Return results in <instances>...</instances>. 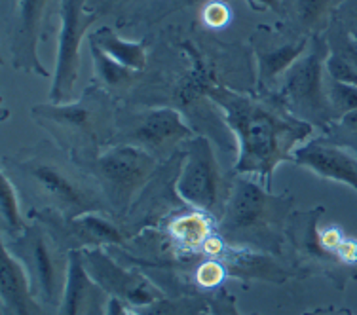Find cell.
<instances>
[{
	"instance_id": "6da1fadb",
	"label": "cell",
	"mask_w": 357,
	"mask_h": 315,
	"mask_svg": "<svg viewBox=\"0 0 357 315\" xmlns=\"http://www.w3.org/2000/svg\"><path fill=\"white\" fill-rule=\"evenodd\" d=\"M204 95L222 112L238 143L234 173L270 188L274 171L293 162L295 151L316 128L298 120L274 95H249L222 84H207Z\"/></svg>"
},
{
	"instance_id": "7a4b0ae2",
	"label": "cell",
	"mask_w": 357,
	"mask_h": 315,
	"mask_svg": "<svg viewBox=\"0 0 357 315\" xmlns=\"http://www.w3.org/2000/svg\"><path fill=\"white\" fill-rule=\"evenodd\" d=\"M48 143L42 141L2 162V171L8 173L14 185L40 203L33 209H50L69 219L89 213L112 215L96 180L69 154Z\"/></svg>"
},
{
	"instance_id": "3957f363",
	"label": "cell",
	"mask_w": 357,
	"mask_h": 315,
	"mask_svg": "<svg viewBox=\"0 0 357 315\" xmlns=\"http://www.w3.org/2000/svg\"><path fill=\"white\" fill-rule=\"evenodd\" d=\"M31 118L50 133L54 143L78 165L96 160L116 144L120 112L109 89L93 84L69 103H42L31 109Z\"/></svg>"
},
{
	"instance_id": "277c9868",
	"label": "cell",
	"mask_w": 357,
	"mask_h": 315,
	"mask_svg": "<svg viewBox=\"0 0 357 315\" xmlns=\"http://www.w3.org/2000/svg\"><path fill=\"white\" fill-rule=\"evenodd\" d=\"M293 203L291 194H272L253 178L236 175L219 220V233L228 245L280 256L287 241Z\"/></svg>"
},
{
	"instance_id": "5b68a950",
	"label": "cell",
	"mask_w": 357,
	"mask_h": 315,
	"mask_svg": "<svg viewBox=\"0 0 357 315\" xmlns=\"http://www.w3.org/2000/svg\"><path fill=\"white\" fill-rule=\"evenodd\" d=\"M329 46L325 35L314 36L308 52L287 70L275 89L274 97L283 109L298 120L327 131L337 122V116L327 99V70L325 61Z\"/></svg>"
},
{
	"instance_id": "8992f818",
	"label": "cell",
	"mask_w": 357,
	"mask_h": 315,
	"mask_svg": "<svg viewBox=\"0 0 357 315\" xmlns=\"http://www.w3.org/2000/svg\"><path fill=\"white\" fill-rule=\"evenodd\" d=\"M80 167L101 188L114 219H122L158 173L160 160L133 144H112Z\"/></svg>"
},
{
	"instance_id": "52a82bcc",
	"label": "cell",
	"mask_w": 357,
	"mask_h": 315,
	"mask_svg": "<svg viewBox=\"0 0 357 315\" xmlns=\"http://www.w3.org/2000/svg\"><path fill=\"white\" fill-rule=\"evenodd\" d=\"M2 245L21 262L36 298L48 309L59 308L69 275V251L38 220H31L20 238Z\"/></svg>"
},
{
	"instance_id": "ba28073f",
	"label": "cell",
	"mask_w": 357,
	"mask_h": 315,
	"mask_svg": "<svg viewBox=\"0 0 357 315\" xmlns=\"http://www.w3.org/2000/svg\"><path fill=\"white\" fill-rule=\"evenodd\" d=\"M181 154L183 164L175 180L178 199L220 220L232 180H227L220 171L213 146L206 137L196 135L181 146Z\"/></svg>"
},
{
	"instance_id": "9c48e42d",
	"label": "cell",
	"mask_w": 357,
	"mask_h": 315,
	"mask_svg": "<svg viewBox=\"0 0 357 315\" xmlns=\"http://www.w3.org/2000/svg\"><path fill=\"white\" fill-rule=\"evenodd\" d=\"M88 0H59V36L55 69L50 86V103H69L80 75V49L88 31L101 17L99 10H86Z\"/></svg>"
},
{
	"instance_id": "30bf717a",
	"label": "cell",
	"mask_w": 357,
	"mask_h": 315,
	"mask_svg": "<svg viewBox=\"0 0 357 315\" xmlns=\"http://www.w3.org/2000/svg\"><path fill=\"white\" fill-rule=\"evenodd\" d=\"M323 211V207H314L308 211L293 213L287 224L285 247L291 249L295 266L301 268V274L325 275L337 287L342 289L356 272L321 243L319 219Z\"/></svg>"
},
{
	"instance_id": "8fae6325",
	"label": "cell",
	"mask_w": 357,
	"mask_h": 315,
	"mask_svg": "<svg viewBox=\"0 0 357 315\" xmlns=\"http://www.w3.org/2000/svg\"><path fill=\"white\" fill-rule=\"evenodd\" d=\"M80 259L86 272L99 287L109 295L131 308H149L164 300V291L133 268L124 266L114 256L105 251V247H91L80 251Z\"/></svg>"
},
{
	"instance_id": "7c38bea8",
	"label": "cell",
	"mask_w": 357,
	"mask_h": 315,
	"mask_svg": "<svg viewBox=\"0 0 357 315\" xmlns=\"http://www.w3.org/2000/svg\"><path fill=\"white\" fill-rule=\"evenodd\" d=\"M192 137L196 133L181 112L169 107H158L137 112L128 120L120 118L116 144H133L162 160L172 156Z\"/></svg>"
},
{
	"instance_id": "4fadbf2b",
	"label": "cell",
	"mask_w": 357,
	"mask_h": 315,
	"mask_svg": "<svg viewBox=\"0 0 357 315\" xmlns=\"http://www.w3.org/2000/svg\"><path fill=\"white\" fill-rule=\"evenodd\" d=\"M29 219L46 226L65 251H84L91 247L124 245L131 233L112 220L107 213H89L82 217H61L50 209H31Z\"/></svg>"
},
{
	"instance_id": "5bb4252c",
	"label": "cell",
	"mask_w": 357,
	"mask_h": 315,
	"mask_svg": "<svg viewBox=\"0 0 357 315\" xmlns=\"http://www.w3.org/2000/svg\"><path fill=\"white\" fill-rule=\"evenodd\" d=\"M54 0H15L12 20L8 21V54L15 70L48 78L50 70L38 55V42L48 21Z\"/></svg>"
},
{
	"instance_id": "9a60e30c",
	"label": "cell",
	"mask_w": 357,
	"mask_h": 315,
	"mask_svg": "<svg viewBox=\"0 0 357 315\" xmlns=\"http://www.w3.org/2000/svg\"><path fill=\"white\" fill-rule=\"evenodd\" d=\"M312 38L314 36H306L298 31L287 36L272 33L255 46L257 86L261 95H274L287 70L308 52Z\"/></svg>"
},
{
	"instance_id": "2e32d148",
	"label": "cell",
	"mask_w": 357,
	"mask_h": 315,
	"mask_svg": "<svg viewBox=\"0 0 357 315\" xmlns=\"http://www.w3.org/2000/svg\"><path fill=\"white\" fill-rule=\"evenodd\" d=\"M293 162L316 177L350 186L357 192V154L346 144L325 137L308 139L293 154Z\"/></svg>"
},
{
	"instance_id": "e0dca14e",
	"label": "cell",
	"mask_w": 357,
	"mask_h": 315,
	"mask_svg": "<svg viewBox=\"0 0 357 315\" xmlns=\"http://www.w3.org/2000/svg\"><path fill=\"white\" fill-rule=\"evenodd\" d=\"M109 300V295L86 272L80 251H73L67 285L55 315H107Z\"/></svg>"
},
{
	"instance_id": "ac0fdd59",
	"label": "cell",
	"mask_w": 357,
	"mask_h": 315,
	"mask_svg": "<svg viewBox=\"0 0 357 315\" xmlns=\"http://www.w3.org/2000/svg\"><path fill=\"white\" fill-rule=\"evenodd\" d=\"M0 300L2 315H48L33 293L21 262L2 245L0 251Z\"/></svg>"
},
{
	"instance_id": "d6986e66",
	"label": "cell",
	"mask_w": 357,
	"mask_h": 315,
	"mask_svg": "<svg viewBox=\"0 0 357 315\" xmlns=\"http://www.w3.org/2000/svg\"><path fill=\"white\" fill-rule=\"evenodd\" d=\"M219 232V220L204 211L192 209L178 213L165 222L164 236L178 256H192L202 251L206 241Z\"/></svg>"
},
{
	"instance_id": "ffe728a7",
	"label": "cell",
	"mask_w": 357,
	"mask_h": 315,
	"mask_svg": "<svg viewBox=\"0 0 357 315\" xmlns=\"http://www.w3.org/2000/svg\"><path fill=\"white\" fill-rule=\"evenodd\" d=\"M344 0H285L283 14L306 36L325 35Z\"/></svg>"
},
{
	"instance_id": "44dd1931",
	"label": "cell",
	"mask_w": 357,
	"mask_h": 315,
	"mask_svg": "<svg viewBox=\"0 0 357 315\" xmlns=\"http://www.w3.org/2000/svg\"><path fill=\"white\" fill-rule=\"evenodd\" d=\"M88 40L93 42L99 49H103L114 61L135 72H143L149 65V49L144 40H126L110 27H99L96 33L88 36Z\"/></svg>"
},
{
	"instance_id": "7402d4cb",
	"label": "cell",
	"mask_w": 357,
	"mask_h": 315,
	"mask_svg": "<svg viewBox=\"0 0 357 315\" xmlns=\"http://www.w3.org/2000/svg\"><path fill=\"white\" fill-rule=\"evenodd\" d=\"M27 217L21 211L20 194L14 180L8 173H0V230H2V243L20 238L29 228Z\"/></svg>"
},
{
	"instance_id": "603a6c76",
	"label": "cell",
	"mask_w": 357,
	"mask_h": 315,
	"mask_svg": "<svg viewBox=\"0 0 357 315\" xmlns=\"http://www.w3.org/2000/svg\"><path fill=\"white\" fill-rule=\"evenodd\" d=\"M89 55H91V63H93V72H96V84L103 86L105 89H122L128 88L130 84L137 80L139 72L128 69L124 65L114 61L112 57L105 54L103 49H99L93 42L88 40Z\"/></svg>"
},
{
	"instance_id": "cb8c5ba5",
	"label": "cell",
	"mask_w": 357,
	"mask_h": 315,
	"mask_svg": "<svg viewBox=\"0 0 357 315\" xmlns=\"http://www.w3.org/2000/svg\"><path fill=\"white\" fill-rule=\"evenodd\" d=\"M199 261L196 264L188 262L192 272H190V279L194 285L199 287L202 291H215L222 281L230 277L228 274V266L222 254L220 256H206V254H198Z\"/></svg>"
},
{
	"instance_id": "d4e9b609",
	"label": "cell",
	"mask_w": 357,
	"mask_h": 315,
	"mask_svg": "<svg viewBox=\"0 0 357 315\" xmlns=\"http://www.w3.org/2000/svg\"><path fill=\"white\" fill-rule=\"evenodd\" d=\"M207 309V298L204 296H185V298H164L149 308H141V315H204Z\"/></svg>"
},
{
	"instance_id": "484cf974",
	"label": "cell",
	"mask_w": 357,
	"mask_h": 315,
	"mask_svg": "<svg viewBox=\"0 0 357 315\" xmlns=\"http://www.w3.org/2000/svg\"><path fill=\"white\" fill-rule=\"evenodd\" d=\"M327 99H329V105L335 116H337V122L346 114L350 112H356L357 110V84H344L337 82L327 76Z\"/></svg>"
},
{
	"instance_id": "4316f807",
	"label": "cell",
	"mask_w": 357,
	"mask_h": 315,
	"mask_svg": "<svg viewBox=\"0 0 357 315\" xmlns=\"http://www.w3.org/2000/svg\"><path fill=\"white\" fill-rule=\"evenodd\" d=\"M206 315H241L234 298L228 291H217L207 298Z\"/></svg>"
},
{
	"instance_id": "83f0119b",
	"label": "cell",
	"mask_w": 357,
	"mask_h": 315,
	"mask_svg": "<svg viewBox=\"0 0 357 315\" xmlns=\"http://www.w3.org/2000/svg\"><path fill=\"white\" fill-rule=\"evenodd\" d=\"M333 21H337L338 25L350 35L351 40L357 44V0H344Z\"/></svg>"
},
{
	"instance_id": "f1b7e54d",
	"label": "cell",
	"mask_w": 357,
	"mask_h": 315,
	"mask_svg": "<svg viewBox=\"0 0 357 315\" xmlns=\"http://www.w3.org/2000/svg\"><path fill=\"white\" fill-rule=\"evenodd\" d=\"M206 21L211 25V27H222L225 23L228 21V10L227 6L222 4H209L206 8V14H204Z\"/></svg>"
},
{
	"instance_id": "f546056e",
	"label": "cell",
	"mask_w": 357,
	"mask_h": 315,
	"mask_svg": "<svg viewBox=\"0 0 357 315\" xmlns=\"http://www.w3.org/2000/svg\"><path fill=\"white\" fill-rule=\"evenodd\" d=\"M331 128H337V130L344 131L348 137L356 139L357 141V110L356 112H350V114H346L342 116L338 122H335Z\"/></svg>"
},
{
	"instance_id": "4dcf8cb0",
	"label": "cell",
	"mask_w": 357,
	"mask_h": 315,
	"mask_svg": "<svg viewBox=\"0 0 357 315\" xmlns=\"http://www.w3.org/2000/svg\"><path fill=\"white\" fill-rule=\"evenodd\" d=\"M139 2H146V0H101L99 2V8L96 10H103V12H118L120 14V10H128V8H133Z\"/></svg>"
},
{
	"instance_id": "1f68e13d",
	"label": "cell",
	"mask_w": 357,
	"mask_h": 315,
	"mask_svg": "<svg viewBox=\"0 0 357 315\" xmlns=\"http://www.w3.org/2000/svg\"><path fill=\"white\" fill-rule=\"evenodd\" d=\"M249 6L255 8V10H272L275 14H283V4L285 0H248Z\"/></svg>"
},
{
	"instance_id": "d6a6232c",
	"label": "cell",
	"mask_w": 357,
	"mask_h": 315,
	"mask_svg": "<svg viewBox=\"0 0 357 315\" xmlns=\"http://www.w3.org/2000/svg\"><path fill=\"white\" fill-rule=\"evenodd\" d=\"M107 315H141V314H139V309L131 308V306L124 304L122 300L110 298L109 306H107Z\"/></svg>"
},
{
	"instance_id": "836d02e7",
	"label": "cell",
	"mask_w": 357,
	"mask_h": 315,
	"mask_svg": "<svg viewBox=\"0 0 357 315\" xmlns=\"http://www.w3.org/2000/svg\"><path fill=\"white\" fill-rule=\"evenodd\" d=\"M306 315H333V309H316V312H310ZM337 315H346L344 312H337Z\"/></svg>"
},
{
	"instance_id": "e575fe53",
	"label": "cell",
	"mask_w": 357,
	"mask_h": 315,
	"mask_svg": "<svg viewBox=\"0 0 357 315\" xmlns=\"http://www.w3.org/2000/svg\"><path fill=\"white\" fill-rule=\"evenodd\" d=\"M251 315H261V314H251Z\"/></svg>"
}]
</instances>
